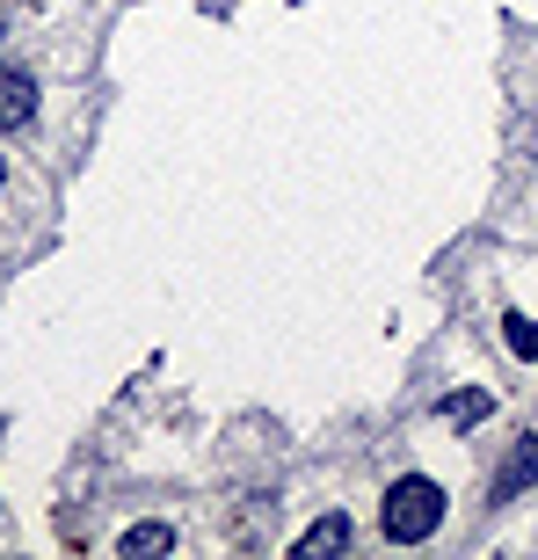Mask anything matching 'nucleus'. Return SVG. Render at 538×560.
Masks as SVG:
<instances>
[{
	"mask_svg": "<svg viewBox=\"0 0 538 560\" xmlns=\"http://www.w3.org/2000/svg\"><path fill=\"white\" fill-rule=\"evenodd\" d=\"M0 183H8V161H0Z\"/></svg>",
	"mask_w": 538,
	"mask_h": 560,
	"instance_id": "8",
	"label": "nucleus"
},
{
	"mask_svg": "<svg viewBox=\"0 0 538 560\" xmlns=\"http://www.w3.org/2000/svg\"><path fill=\"white\" fill-rule=\"evenodd\" d=\"M531 488H538V430H524L510 444V458H502V474H495V502H517Z\"/></svg>",
	"mask_w": 538,
	"mask_h": 560,
	"instance_id": "2",
	"label": "nucleus"
},
{
	"mask_svg": "<svg viewBox=\"0 0 538 560\" xmlns=\"http://www.w3.org/2000/svg\"><path fill=\"white\" fill-rule=\"evenodd\" d=\"M502 335H510V350H517V357L538 364V320H531V313H502Z\"/></svg>",
	"mask_w": 538,
	"mask_h": 560,
	"instance_id": "7",
	"label": "nucleus"
},
{
	"mask_svg": "<svg viewBox=\"0 0 538 560\" xmlns=\"http://www.w3.org/2000/svg\"><path fill=\"white\" fill-rule=\"evenodd\" d=\"M37 117V81L15 73V66H0V131H22Z\"/></svg>",
	"mask_w": 538,
	"mask_h": 560,
	"instance_id": "3",
	"label": "nucleus"
},
{
	"mask_svg": "<svg viewBox=\"0 0 538 560\" xmlns=\"http://www.w3.org/2000/svg\"><path fill=\"white\" fill-rule=\"evenodd\" d=\"M342 546H350V517H320V524H306V532H299V546H291V560H320V553H342Z\"/></svg>",
	"mask_w": 538,
	"mask_h": 560,
	"instance_id": "4",
	"label": "nucleus"
},
{
	"mask_svg": "<svg viewBox=\"0 0 538 560\" xmlns=\"http://www.w3.org/2000/svg\"><path fill=\"white\" fill-rule=\"evenodd\" d=\"M444 488H436L430 474H400L386 480V502H378V532H386V546H422L444 532Z\"/></svg>",
	"mask_w": 538,
	"mask_h": 560,
	"instance_id": "1",
	"label": "nucleus"
},
{
	"mask_svg": "<svg viewBox=\"0 0 538 560\" xmlns=\"http://www.w3.org/2000/svg\"><path fill=\"white\" fill-rule=\"evenodd\" d=\"M175 546V524H131L125 539H117V553L125 560H153V553H167Z\"/></svg>",
	"mask_w": 538,
	"mask_h": 560,
	"instance_id": "6",
	"label": "nucleus"
},
{
	"mask_svg": "<svg viewBox=\"0 0 538 560\" xmlns=\"http://www.w3.org/2000/svg\"><path fill=\"white\" fill-rule=\"evenodd\" d=\"M495 416V394L488 386H458V394H444V422L452 430H473V422H488Z\"/></svg>",
	"mask_w": 538,
	"mask_h": 560,
	"instance_id": "5",
	"label": "nucleus"
}]
</instances>
